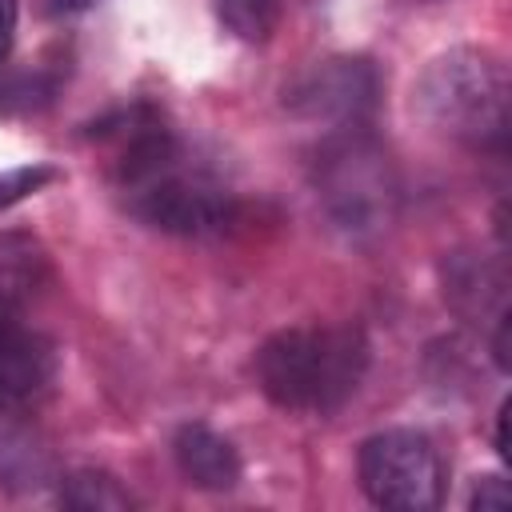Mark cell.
<instances>
[{
	"mask_svg": "<svg viewBox=\"0 0 512 512\" xmlns=\"http://www.w3.org/2000/svg\"><path fill=\"white\" fill-rule=\"evenodd\" d=\"M92 136L108 148L112 188L140 224L172 236H216L232 228V188L184 152L156 108L132 104L100 120Z\"/></svg>",
	"mask_w": 512,
	"mask_h": 512,
	"instance_id": "1",
	"label": "cell"
},
{
	"mask_svg": "<svg viewBox=\"0 0 512 512\" xmlns=\"http://www.w3.org/2000/svg\"><path fill=\"white\" fill-rule=\"evenodd\" d=\"M252 368L276 408L328 416L356 396L368 372V340L352 324H296L272 332Z\"/></svg>",
	"mask_w": 512,
	"mask_h": 512,
	"instance_id": "2",
	"label": "cell"
},
{
	"mask_svg": "<svg viewBox=\"0 0 512 512\" xmlns=\"http://www.w3.org/2000/svg\"><path fill=\"white\" fill-rule=\"evenodd\" d=\"M412 104L428 128L476 152H500L508 140V72L492 52L452 48L436 56L420 72Z\"/></svg>",
	"mask_w": 512,
	"mask_h": 512,
	"instance_id": "3",
	"label": "cell"
},
{
	"mask_svg": "<svg viewBox=\"0 0 512 512\" xmlns=\"http://www.w3.org/2000/svg\"><path fill=\"white\" fill-rule=\"evenodd\" d=\"M316 200L328 220L348 236H372L392 224L400 204V180L392 156L368 132V124L332 128L312 164Z\"/></svg>",
	"mask_w": 512,
	"mask_h": 512,
	"instance_id": "4",
	"label": "cell"
},
{
	"mask_svg": "<svg viewBox=\"0 0 512 512\" xmlns=\"http://www.w3.org/2000/svg\"><path fill=\"white\" fill-rule=\"evenodd\" d=\"M356 476L376 508L432 512L444 496V464L436 444L416 428H384L360 444Z\"/></svg>",
	"mask_w": 512,
	"mask_h": 512,
	"instance_id": "5",
	"label": "cell"
},
{
	"mask_svg": "<svg viewBox=\"0 0 512 512\" xmlns=\"http://www.w3.org/2000/svg\"><path fill=\"white\" fill-rule=\"evenodd\" d=\"M380 100V76L364 56H332L316 60L284 88V108L300 120L332 128L368 124Z\"/></svg>",
	"mask_w": 512,
	"mask_h": 512,
	"instance_id": "6",
	"label": "cell"
},
{
	"mask_svg": "<svg viewBox=\"0 0 512 512\" xmlns=\"http://www.w3.org/2000/svg\"><path fill=\"white\" fill-rule=\"evenodd\" d=\"M56 344L28 320V312L0 308V416L36 408L56 384Z\"/></svg>",
	"mask_w": 512,
	"mask_h": 512,
	"instance_id": "7",
	"label": "cell"
},
{
	"mask_svg": "<svg viewBox=\"0 0 512 512\" xmlns=\"http://www.w3.org/2000/svg\"><path fill=\"white\" fill-rule=\"evenodd\" d=\"M172 456H176L180 476L204 492H228L240 484V472H244L232 440L208 424H184L172 436Z\"/></svg>",
	"mask_w": 512,
	"mask_h": 512,
	"instance_id": "8",
	"label": "cell"
},
{
	"mask_svg": "<svg viewBox=\"0 0 512 512\" xmlns=\"http://www.w3.org/2000/svg\"><path fill=\"white\" fill-rule=\"evenodd\" d=\"M52 284L48 252L28 232H0V308L28 312Z\"/></svg>",
	"mask_w": 512,
	"mask_h": 512,
	"instance_id": "9",
	"label": "cell"
},
{
	"mask_svg": "<svg viewBox=\"0 0 512 512\" xmlns=\"http://www.w3.org/2000/svg\"><path fill=\"white\" fill-rule=\"evenodd\" d=\"M444 300L460 316H480V312H488V300L504 308V280L480 256L460 252L444 264Z\"/></svg>",
	"mask_w": 512,
	"mask_h": 512,
	"instance_id": "10",
	"label": "cell"
},
{
	"mask_svg": "<svg viewBox=\"0 0 512 512\" xmlns=\"http://www.w3.org/2000/svg\"><path fill=\"white\" fill-rule=\"evenodd\" d=\"M60 504L80 508V512H124V508H132V496L108 472L80 468L60 480Z\"/></svg>",
	"mask_w": 512,
	"mask_h": 512,
	"instance_id": "11",
	"label": "cell"
},
{
	"mask_svg": "<svg viewBox=\"0 0 512 512\" xmlns=\"http://www.w3.org/2000/svg\"><path fill=\"white\" fill-rule=\"evenodd\" d=\"M216 16L240 40H268L280 24V0H212Z\"/></svg>",
	"mask_w": 512,
	"mask_h": 512,
	"instance_id": "12",
	"label": "cell"
},
{
	"mask_svg": "<svg viewBox=\"0 0 512 512\" xmlns=\"http://www.w3.org/2000/svg\"><path fill=\"white\" fill-rule=\"evenodd\" d=\"M56 180H60V172L52 164H20V168L0 172V212L20 204V200H28V196H36L40 188H48Z\"/></svg>",
	"mask_w": 512,
	"mask_h": 512,
	"instance_id": "13",
	"label": "cell"
},
{
	"mask_svg": "<svg viewBox=\"0 0 512 512\" xmlns=\"http://www.w3.org/2000/svg\"><path fill=\"white\" fill-rule=\"evenodd\" d=\"M472 508H508L512 504V492H508V484H504V476H480L476 480V488H472V500H468Z\"/></svg>",
	"mask_w": 512,
	"mask_h": 512,
	"instance_id": "14",
	"label": "cell"
},
{
	"mask_svg": "<svg viewBox=\"0 0 512 512\" xmlns=\"http://www.w3.org/2000/svg\"><path fill=\"white\" fill-rule=\"evenodd\" d=\"M16 16H20L16 0H0V64L8 60L12 40H16Z\"/></svg>",
	"mask_w": 512,
	"mask_h": 512,
	"instance_id": "15",
	"label": "cell"
},
{
	"mask_svg": "<svg viewBox=\"0 0 512 512\" xmlns=\"http://www.w3.org/2000/svg\"><path fill=\"white\" fill-rule=\"evenodd\" d=\"M96 0H40V8L48 12V16H72V12H84V8H92Z\"/></svg>",
	"mask_w": 512,
	"mask_h": 512,
	"instance_id": "16",
	"label": "cell"
},
{
	"mask_svg": "<svg viewBox=\"0 0 512 512\" xmlns=\"http://www.w3.org/2000/svg\"><path fill=\"white\" fill-rule=\"evenodd\" d=\"M508 412H512V404L504 400L500 404V412H496V452L508 460Z\"/></svg>",
	"mask_w": 512,
	"mask_h": 512,
	"instance_id": "17",
	"label": "cell"
}]
</instances>
